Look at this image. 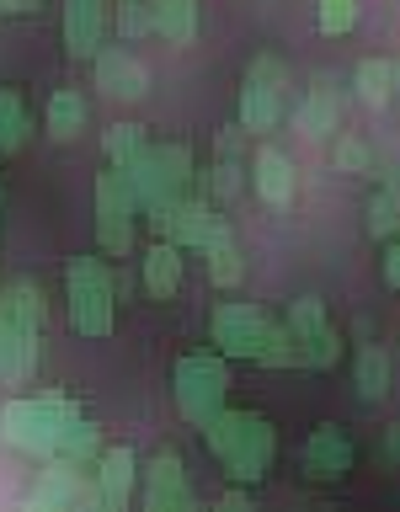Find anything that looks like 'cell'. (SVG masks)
I'll use <instances>...</instances> for the list:
<instances>
[{
    "instance_id": "obj_1",
    "label": "cell",
    "mask_w": 400,
    "mask_h": 512,
    "mask_svg": "<svg viewBox=\"0 0 400 512\" xmlns=\"http://www.w3.org/2000/svg\"><path fill=\"white\" fill-rule=\"evenodd\" d=\"M203 443H208V454H214L235 480H262L272 454H278V432H272L267 416L230 411V406H219L203 422Z\"/></svg>"
},
{
    "instance_id": "obj_2",
    "label": "cell",
    "mask_w": 400,
    "mask_h": 512,
    "mask_svg": "<svg viewBox=\"0 0 400 512\" xmlns=\"http://www.w3.org/2000/svg\"><path fill=\"white\" fill-rule=\"evenodd\" d=\"M208 336L224 358H251V363H267V368H288L299 363L294 358V342L278 320H267L256 304H219L208 315Z\"/></svg>"
},
{
    "instance_id": "obj_3",
    "label": "cell",
    "mask_w": 400,
    "mask_h": 512,
    "mask_svg": "<svg viewBox=\"0 0 400 512\" xmlns=\"http://www.w3.org/2000/svg\"><path fill=\"white\" fill-rule=\"evenodd\" d=\"M75 400L70 395H22L0 411V438H6L16 454H32V459H48L64 438V427L75 422Z\"/></svg>"
},
{
    "instance_id": "obj_4",
    "label": "cell",
    "mask_w": 400,
    "mask_h": 512,
    "mask_svg": "<svg viewBox=\"0 0 400 512\" xmlns=\"http://www.w3.org/2000/svg\"><path fill=\"white\" fill-rule=\"evenodd\" d=\"M118 171H123L128 192H134V203L155 219L160 208L176 203L192 187V150L187 144H144V150Z\"/></svg>"
},
{
    "instance_id": "obj_5",
    "label": "cell",
    "mask_w": 400,
    "mask_h": 512,
    "mask_svg": "<svg viewBox=\"0 0 400 512\" xmlns=\"http://www.w3.org/2000/svg\"><path fill=\"white\" fill-rule=\"evenodd\" d=\"M64 299H70V326L80 336L112 331V278L102 256H75L70 272H64Z\"/></svg>"
},
{
    "instance_id": "obj_6",
    "label": "cell",
    "mask_w": 400,
    "mask_h": 512,
    "mask_svg": "<svg viewBox=\"0 0 400 512\" xmlns=\"http://www.w3.org/2000/svg\"><path fill=\"white\" fill-rule=\"evenodd\" d=\"M176 406L192 427H203L208 416L224 406V395H230V368H224V352H187L182 363H176Z\"/></svg>"
},
{
    "instance_id": "obj_7",
    "label": "cell",
    "mask_w": 400,
    "mask_h": 512,
    "mask_svg": "<svg viewBox=\"0 0 400 512\" xmlns=\"http://www.w3.org/2000/svg\"><path fill=\"white\" fill-rule=\"evenodd\" d=\"M283 96H288V70L278 54H256L246 64V86H240V128L246 134H272L283 123Z\"/></svg>"
},
{
    "instance_id": "obj_8",
    "label": "cell",
    "mask_w": 400,
    "mask_h": 512,
    "mask_svg": "<svg viewBox=\"0 0 400 512\" xmlns=\"http://www.w3.org/2000/svg\"><path fill=\"white\" fill-rule=\"evenodd\" d=\"M139 203H134V192H128L123 182V171L112 166L96 176V246H102L107 256H128L134 251V235H139Z\"/></svg>"
},
{
    "instance_id": "obj_9",
    "label": "cell",
    "mask_w": 400,
    "mask_h": 512,
    "mask_svg": "<svg viewBox=\"0 0 400 512\" xmlns=\"http://www.w3.org/2000/svg\"><path fill=\"white\" fill-rule=\"evenodd\" d=\"M288 342H294V358L304 368H331L336 358H342V336H336V326L326 320V304H320L315 294H299L294 304H288Z\"/></svg>"
},
{
    "instance_id": "obj_10",
    "label": "cell",
    "mask_w": 400,
    "mask_h": 512,
    "mask_svg": "<svg viewBox=\"0 0 400 512\" xmlns=\"http://www.w3.org/2000/svg\"><path fill=\"white\" fill-rule=\"evenodd\" d=\"M150 224L160 230V240H171V246H203V240L214 235L219 214H214V203H208V198H187V192H182V198L166 203Z\"/></svg>"
},
{
    "instance_id": "obj_11",
    "label": "cell",
    "mask_w": 400,
    "mask_h": 512,
    "mask_svg": "<svg viewBox=\"0 0 400 512\" xmlns=\"http://www.w3.org/2000/svg\"><path fill=\"white\" fill-rule=\"evenodd\" d=\"M144 507H150V512H182V507H192L182 454H155L150 459V470H144Z\"/></svg>"
},
{
    "instance_id": "obj_12",
    "label": "cell",
    "mask_w": 400,
    "mask_h": 512,
    "mask_svg": "<svg viewBox=\"0 0 400 512\" xmlns=\"http://www.w3.org/2000/svg\"><path fill=\"white\" fill-rule=\"evenodd\" d=\"M107 32V0H64V54L96 59Z\"/></svg>"
},
{
    "instance_id": "obj_13",
    "label": "cell",
    "mask_w": 400,
    "mask_h": 512,
    "mask_svg": "<svg viewBox=\"0 0 400 512\" xmlns=\"http://www.w3.org/2000/svg\"><path fill=\"white\" fill-rule=\"evenodd\" d=\"M352 470V443L342 427H320L310 432V443H304V475L315 480V486H331V480H342Z\"/></svg>"
},
{
    "instance_id": "obj_14",
    "label": "cell",
    "mask_w": 400,
    "mask_h": 512,
    "mask_svg": "<svg viewBox=\"0 0 400 512\" xmlns=\"http://www.w3.org/2000/svg\"><path fill=\"white\" fill-rule=\"evenodd\" d=\"M80 491H86V475L75 470L70 459H43V470H38V486L27 491V507H43V512H54V507H80Z\"/></svg>"
},
{
    "instance_id": "obj_15",
    "label": "cell",
    "mask_w": 400,
    "mask_h": 512,
    "mask_svg": "<svg viewBox=\"0 0 400 512\" xmlns=\"http://www.w3.org/2000/svg\"><path fill=\"white\" fill-rule=\"evenodd\" d=\"M251 187H256V198H262L267 208H288L294 203L299 176H294V166H288V155L267 144V150H256V160H251Z\"/></svg>"
},
{
    "instance_id": "obj_16",
    "label": "cell",
    "mask_w": 400,
    "mask_h": 512,
    "mask_svg": "<svg viewBox=\"0 0 400 512\" xmlns=\"http://www.w3.org/2000/svg\"><path fill=\"white\" fill-rule=\"evenodd\" d=\"M38 336L43 331L16 326V320L0 310V379H6V384L32 379V368H38Z\"/></svg>"
},
{
    "instance_id": "obj_17",
    "label": "cell",
    "mask_w": 400,
    "mask_h": 512,
    "mask_svg": "<svg viewBox=\"0 0 400 512\" xmlns=\"http://www.w3.org/2000/svg\"><path fill=\"white\" fill-rule=\"evenodd\" d=\"M96 86L123 102V96H144V91H150V75H144V64L128 59L123 48H96Z\"/></svg>"
},
{
    "instance_id": "obj_18",
    "label": "cell",
    "mask_w": 400,
    "mask_h": 512,
    "mask_svg": "<svg viewBox=\"0 0 400 512\" xmlns=\"http://www.w3.org/2000/svg\"><path fill=\"white\" fill-rule=\"evenodd\" d=\"M91 470H96V486H102V496H107V512H112V507H128L134 480H139L134 448H102V459H96Z\"/></svg>"
},
{
    "instance_id": "obj_19",
    "label": "cell",
    "mask_w": 400,
    "mask_h": 512,
    "mask_svg": "<svg viewBox=\"0 0 400 512\" xmlns=\"http://www.w3.org/2000/svg\"><path fill=\"white\" fill-rule=\"evenodd\" d=\"M294 123H299V134L315 139V144L336 134V86H331V75H315V86H310V96L299 102Z\"/></svg>"
},
{
    "instance_id": "obj_20",
    "label": "cell",
    "mask_w": 400,
    "mask_h": 512,
    "mask_svg": "<svg viewBox=\"0 0 400 512\" xmlns=\"http://www.w3.org/2000/svg\"><path fill=\"white\" fill-rule=\"evenodd\" d=\"M144 288H150L155 299H171L176 288H182V246L155 240V246L144 251Z\"/></svg>"
},
{
    "instance_id": "obj_21",
    "label": "cell",
    "mask_w": 400,
    "mask_h": 512,
    "mask_svg": "<svg viewBox=\"0 0 400 512\" xmlns=\"http://www.w3.org/2000/svg\"><path fill=\"white\" fill-rule=\"evenodd\" d=\"M43 128H48V139H59V144H70L80 128H86V96L80 91H54L48 96V107H43Z\"/></svg>"
},
{
    "instance_id": "obj_22",
    "label": "cell",
    "mask_w": 400,
    "mask_h": 512,
    "mask_svg": "<svg viewBox=\"0 0 400 512\" xmlns=\"http://www.w3.org/2000/svg\"><path fill=\"white\" fill-rule=\"evenodd\" d=\"M203 256H208V278H214L219 288H235L240 283V246H235V235H230V224H214V235L203 240Z\"/></svg>"
},
{
    "instance_id": "obj_23",
    "label": "cell",
    "mask_w": 400,
    "mask_h": 512,
    "mask_svg": "<svg viewBox=\"0 0 400 512\" xmlns=\"http://www.w3.org/2000/svg\"><path fill=\"white\" fill-rule=\"evenodd\" d=\"M155 32L171 43H192L198 38V0H150Z\"/></svg>"
},
{
    "instance_id": "obj_24",
    "label": "cell",
    "mask_w": 400,
    "mask_h": 512,
    "mask_svg": "<svg viewBox=\"0 0 400 512\" xmlns=\"http://www.w3.org/2000/svg\"><path fill=\"white\" fill-rule=\"evenodd\" d=\"M352 384H358L363 400H384V390H390V352L384 347H358V358H352Z\"/></svg>"
},
{
    "instance_id": "obj_25",
    "label": "cell",
    "mask_w": 400,
    "mask_h": 512,
    "mask_svg": "<svg viewBox=\"0 0 400 512\" xmlns=\"http://www.w3.org/2000/svg\"><path fill=\"white\" fill-rule=\"evenodd\" d=\"M102 448H107V443H102V427H91V422H80V416H75V422L64 427V438H59L54 454L70 459L75 470H91V464L102 459ZM54 454H48V459H54Z\"/></svg>"
},
{
    "instance_id": "obj_26",
    "label": "cell",
    "mask_w": 400,
    "mask_h": 512,
    "mask_svg": "<svg viewBox=\"0 0 400 512\" xmlns=\"http://www.w3.org/2000/svg\"><path fill=\"white\" fill-rule=\"evenodd\" d=\"M352 86H358V102H363V107H384V102L395 96V64L363 59L358 70H352Z\"/></svg>"
},
{
    "instance_id": "obj_27",
    "label": "cell",
    "mask_w": 400,
    "mask_h": 512,
    "mask_svg": "<svg viewBox=\"0 0 400 512\" xmlns=\"http://www.w3.org/2000/svg\"><path fill=\"white\" fill-rule=\"evenodd\" d=\"M27 134H32V118H27L22 96H16L11 86H0V155L22 150Z\"/></svg>"
},
{
    "instance_id": "obj_28",
    "label": "cell",
    "mask_w": 400,
    "mask_h": 512,
    "mask_svg": "<svg viewBox=\"0 0 400 512\" xmlns=\"http://www.w3.org/2000/svg\"><path fill=\"white\" fill-rule=\"evenodd\" d=\"M0 310H6L16 326H27V331H43V294L32 288L27 278L22 283H11L6 294H0Z\"/></svg>"
},
{
    "instance_id": "obj_29",
    "label": "cell",
    "mask_w": 400,
    "mask_h": 512,
    "mask_svg": "<svg viewBox=\"0 0 400 512\" xmlns=\"http://www.w3.org/2000/svg\"><path fill=\"white\" fill-rule=\"evenodd\" d=\"M240 187H246V166H240L235 155H224L219 166H208V171H203V192H208V203H230Z\"/></svg>"
},
{
    "instance_id": "obj_30",
    "label": "cell",
    "mask_w": 400,
    "mask_h": 512,
    "mask_svg": "<svg viewBox=\"0 0 400 512\" xmlns=\"http://www.w3.org/2000/svg\"><path fill=\"white\" fill-rule=\"evenodd\" d=\"M112 27H118L123 43H139L144 32H155L150 0H118V6H112Z\"/></svg>"
},
{
    "instance_id": "obj_31",
    "label": "cell",
    "mask_w": 400,
    "mask_h": 512,
    "mask_svg": "<svg viewBox=\"0 0 400 512\" xmlns=\"http://www.w3.org/2000/svg\"><path fill=\"white\" fill-rule=\"evenodd\" d=\"M368 235H374V240H384V235H400V198H395V192H374V198H368Z\"/></svg>"
},
{
    "instance_id": "obj_32",
    "label": "cell",
    "mask_w": 400,
    "mask_h": 512,
    "mask_svg": "<svg viewBox=\"0 0 400 512\" xmlns=\"http://www.w3.org/2000/svg\"><path fill=\"white\" fill-rule=\"evenodd\" d=\"M331 160H336V171H347V176H368V171H374V144L342 134V139H336V150H331Z\"/></svg>"
},
{
    "instance_id": "obj_33",
    "label": "cell",
    "mask_w": 400,
    "mask_h": 512,
    "mask_svg": "<svg viewBox=\"0 0 400 512\" xmlns=\"http://www.w3.org/2000/svg\"><path fill=\"white\" fill-rule=\"evenodd\" d=\"M102 144H107V160H112V166H128V160L144 150V128H139V123H112Z\"/></svg>"
},
{
    "instance_id": "obj_34",
    "label": "cell",
    "mask_w": 400,
    "mask_h": 512,
    "mask_svg": "<svg viewBox=\"0 0 400 512\" xmlns=\"http://www.w3.org/2000/svg\"><path fill=\"white\" fill-rule=\"evenodd\" d=\"M320 6V32L326 38H347L358 27V0H315Z\"/></svg>"
},
{
    "instance_id": "obj_35",
    "label": "cell",
    "mask_w": 400,
    "mask_h": 512,
    "mask_svg": "<svg viewBox=\"0 0 400 512\" xmlns=\"http://www.w3.org/2000/svg\"><path fill=\"white\" fill-rule=\"evenodd\" d=\"M368 176H374V182H379L384 192H395V198H400V155L374 150V171H368Z\"/></svg>"
},
{
    "instance_id": "obj_36",
    "label": "cell",
    "mask_w": 400,
    "mask_h": 512,
    "mask_svg": "<svg viewBox=\"0 0 400 512\" xmlns=\"http://www.w3.org/2000/svg\"><path fill=\"white\" fill-rule=\"evenodd\" d=\"M43 0H0V16H32Z\"/></svg>"
},
{
    "instance_id": "obj_37",
    "label": "cell",
    "mask_w": 400,
    "mask_h": 512,
    "mask_svg": "<svg viewBox=\"0 0 400 512\" xmlns=\"http://www.w3.org/2000/svg\"><path fill=\"white\" fill-rule=\"evenodd\" d=\"M384 278H390V283L400 288V240H395L390 251H384Z\"/></svg>"
},
{
    "instance_id": "obj_38",
    "label": "cell",
    "mask_w": 400,
    "mask_h": 512,
    "mask_svg": "<svg viewBox=\"0 0 400 512\" xmlns=\"http://www.w3.org/2000/svg\"><path fill=\"white\" fill-rule=\"evenodd\" d=\"M384 459H390V464H400V427H390V432H384Z\"/></svg>"
},
{
    "instance_id": "obj_39",
    "label": "cell",
    "mask_w": 400,
    "mask_h": 512,
    "mask_svg": "<svg viewBox=\"0 0 400 512\" xmlns=\"http://www.w3.org/2000/svg\"><path fill=\"white\" fill-rule=\"evenodd\" d=\"M219 155H240V128H224V139H219Z\"/></svg>"
},
{
    "instance_id": "obj_40",
    "label": "cell",
    "mask_w": 400,
    "mask_h": 512,
    "mask_svg": "<svg viewBox=\"0 0 400 512\" xmlns=\"http://www.w3.org/2000/svg\"><path fill=\"white\" fill-rule=\"evenodd\" d=\"M219 507H230V512H235V507H246V491H224V496H219Z\"/></svg>"
}]
</instances>
